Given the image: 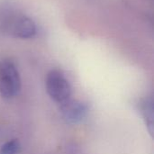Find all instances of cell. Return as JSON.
Here are the masks:
<instances>
[{"mask_svg": "<svg viewBox=\"0 0 154 154\" xmlns=\"http://www.w3.org/2000/svg\"><path fill=\"white\" fill-rule=\"evenodd\" d=\"M0 30L19 39H31L36 34V25L33 21L12 10H5L0 14Z\"/></svg>", "mask_w": 154, "mask_h": 154, "instance_id": "obj_1", "label": "cell"}, {"mask_svg": "<svg viewBox=\"0 0 154 154\" xmlns=\"http://www.w3.org/2000/svg\"><path fill=\"white\" fill-rule=\"evenodd\" d=\"M21 89V79L14 63L9 60L0 62V96L10 99L18 95Z\"/></svg>", "mask_w": 154, "mask_h": 154, "instance_id": "obj_2", "label": "cell"}, {"mask_svg": "<svg viewBox=\"0 0 154 154\" xmlns=\"http://www.w3.org/2000/svg\"><path fill=\"white\" fill-rule=\"evenodd\" d=\"M45 86L49 96L60 105L70 98L71 87L60 70L52 69L47 74Z\"/></svg>", "mask_w": 154, "mask_h": 154, "instance_id": "obj_3", "label": "cell"}, {"mask_svg": "<svg viewBox=\"0 0 154 154\" xmlns=\"http://www.w3.org/2000/svg\"><path fill=\"white\" fill-rule=\"evenodd\" d=\"M60 114L63 120L70 125L81 123L88 116V106L86 103L69 98L60 104Z\"/></svg>", "mask_w": 154, "mask_h": 154, "instance_id": "obj_4", "label": "cell"}, {"mask_svg": "<svg viewBox=\"0 0 154 154\" xmlns=\"http://www.w3.org/2000/svg\"><path fill=\"white\" fill-rule=\"evenodd\" d=\"M139 110L151 135L153 133V99L152 96L143 98L139 102Z\"/></svg>", "mask_w": 154, "mask_h": 154, "instance_id": "obj_5", "label": "cell"}, {"mask_svg": "<svg viewBox=\"0 0 154 154\" xmlns=\"http://www.w3.org/2000/svg\"><path fill=\"white\" fill-rule=\"evenodd\" d=\"M21 151V144L18 140L7 141L0 147V154H18Z\"/></svg>", "mask_w": 154, "mask_h": 154, "instance_id": "obj_6", "label": "cell"}]
</instances>
